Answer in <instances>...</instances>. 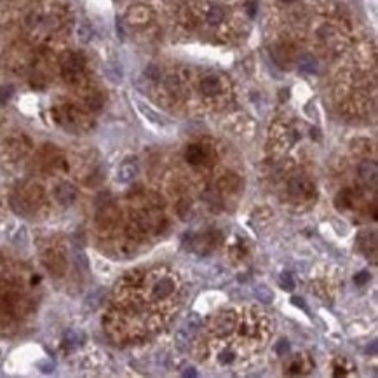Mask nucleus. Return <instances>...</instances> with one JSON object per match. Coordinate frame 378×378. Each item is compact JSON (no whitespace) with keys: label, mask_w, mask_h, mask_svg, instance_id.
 <instances>
[{"label":"nucleus","mask_w":378,"mask_h":378,"mask_svg":"<svg viewBox=\"0 0 378 378\" xmlns=\"http://www.w3.org/2000/svg\"><path fill=\"white\" fill-rule=\"evenodd\" d=\"M175 291H176V281L173 275L157 274L155 281L152 282V286H150L152 300H157V302H164V300L171 298Z\"/></svg>","instance_id":"1"},{"label":"nucleus","mask_w":378,"mask_h":378,"mask_svg":"<svg viewBox=\"0 0 378 378\" xmlns=\"http://www.w3.org/2000/svg\"><path fill=\"white\" fill-rule=\"evenodd\" d=\"M235 324H237V317L234 312H221L211 323V333H214L216 337H225L230 333Z\"/></svg>","instance_id":"2"},{"label":"nucleus","mask_w":378,"mask_h":378,"mask_svg":"<svg viewBox=\"0 0 378 378\" xmlns=\"http://www.w3.org/2000/svg\"><path fill=\"white\" fill-rule=\"evenodd\" d=\"M84 70V59L79 54H70L63 63V75L66 80H75Z\"/></svg>","instance_id":"3"},{"label":"nucleus","mask_w":378,"mask_h":378,"mask_svg":"<svg viewBox=\"0 0 378 378\" xmlns=\"http://www.w3.org/2000/svg\"><path fill=\"white\" fill-rule=\"evenodd\" d=\"M200 91L206 96H214L221 91V82L216 75H207L200 80Z\"/></svg>","instance_id":"4"},{"label":"nucleus","mask_w":378,"mask_h":378,"mask_svg":"<svg viewBox=\"0 0 378 378\" xmlns=\"http://www.w3.org/2000/svg\"><path fill=\"white\" fill-rule=\"evenodd\" d=\"M56 197H58L59 202L70 204V202H73V200H75L77 189L72 185V183H61V185L56 189Z\"/></svg>","instance_id":"5"},{"label":"nucleus","mask_w":378,"mask_h":378,"mask_svg":"<svg viewBox=\"0 0 378 378\" xmlns=\"http://www.w3.org/2000/svg\"><path fill=\"white\" fill-rule=\"evenodd\" d=\"M136 175H138L136 162L127 161V162H124V164H121V168H119L117 180H119V182H122V183H127V182H131V180H133Z\"/></svg>","instance_id":"6"},{"label":"nucleus","mask_w":378,"mask_h":378,"mask_svg":"<svg viewBox=\"0 0 378 378\" xmlns=\"http://www.w3.org/2000/svg\"><path fill=\"white\" fill-rule=\"evenodd\" d=\"M185 157L190 164H202L206 159V150L200 145H190L185 152Z\"/></svg>","instance_id":"7"},{"label":"nucleus","mask_w":378,"mask_h":378,"mask_svg":"<svg viewBox=\"0 0 378 378\" xmlns=\"http://www.w3.org/2000/svg\"><path fill=\"white\" fill-rule=\"evenodd\" d=\"M223 19H225V10L221 9L220 5H213L209 10H207L206 21L211 24V26H216V24H220Z\"/></svg>","instance_id":"8"},{"label":"nucleus","mask_w":378,"mask_h":378,"mask_svg":"<svg viewBox=\"0 0 378 378\" xmlns=\"http://www.w3.org/2000/svg\"><path fill=\"white\" fill-rule=\"evenodd\" d=\"M361 175H363V178L373 180V182H375L377 180V164H373V162H365V164L361 166Z\"/></svg>","instance_id":"9"},{"label":"nucleus","mask_w":378,"mask_h":378,"mask_svg":"<svg viewBox=\"0 0 378 378\" xmlns=\"http://www.w3.org/2000/svg\"><path fill=\"white\" fill-rule=\"evenodd\" d=\"M10 96H12V87L10 86L0 87V103H5Z\"/></svg>","instance_id":"10"},{"label":"nucleus","mask_w":378,"mask_h":378,"mask_svg":"<svg viewBox=\"0 0 378 378\" xmlns=\"http://www.w3.org/2000/svg\"><path fill=\"white\" fill-rule=\"evenodd\" d=\"M256 295H258V296H261V298H263L265 302H268V300H272V293L268 291L267 288H263V286L256 289Z\"/></svg>","instance_id":"11"},{"label":"nucleus","mask_w":378,"mask_h":378,"mask_svg":"<svg viewBox=\"0 0 378 378\" xmlns=\"http://www.w3.org/2000/svg\"><path fill=\"white\" fill-rule=\"evenodd\" d=\"M281 2H284V3H293L295 0H281Z\"/></svg>","instance_id":"12"}]
</instances>
